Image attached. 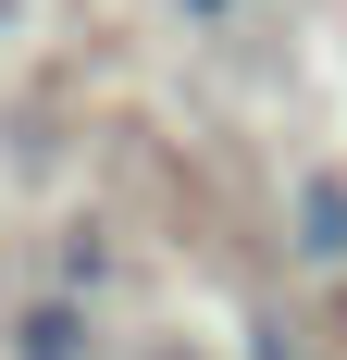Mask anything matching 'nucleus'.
<instances>
[{
	"mask_svg": "<svg viewBox=\"0 0 347 360\" xmlns=\"http://www.w3.org/2000/svg\"><path fill=\"white\" fill-rule=\"evenodd\" d=\"M285 249L310 261V274H347V174L310 162V174L285 186Z\"/></svg>",
	"mask_w": 347,
	"mask_h": 360,
	"instance_id": "obj_1",
	"label": "nucleus"
},
{
	"mask_svg": "<svg viewBox=\"0 0 347 360\" xmlns=\"http://www.w3.org/2000/svg\"><path fill=\"white\" fill-rule=\"evenodd\" d=\"M13 360H87V311H74V298L13 311Z\"/></svg>",
	"mask_w": 347,
	"mask_h": 360,
	"instance_id": "obj_2",
	"label": "nucleus"
},
{
	"mask_svg": "<svg viewBox=\"0 0 347 360\" xmlns=\"http://www.w3.org/2000/svg\"><path fill=\"white\" fill-rule=\"evenodd\" d=\"M248 360H298V348H285V323H248Z\"/></svg>",
	"mask_w": 347,
	"mask_h": 360,
	"instance_id": "obj_3",
	"label": "nucleus"
},
{
	"mask_svg": "<svg viewBox=\"0 0 347 360\" xmlns=\"http://www.w3.org/2000/svg\"><path fill=\"white\" fill-rule=\"evenodd\" d=\"M174 13H186V25H236V0H174Z\"/></svg>",
	"mask_w": 347,
	"mask_h": 360,
	"instance_id": "obj_4",
	"label": "nucleus"
}]
</instances>
